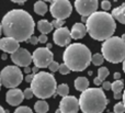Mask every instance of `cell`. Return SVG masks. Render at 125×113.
<instances>
[{
	"mask_svg": "<svg viewBox=\"0 0 125 113\" xmlns=\"http://www.w3.org/2000/svg\"><path fill=\"white\" fill-rule=\"evenodd\" d=\"M34 28L32 15L22 9L8 11L1 21V29L6 37H11L19 43L28 41L34 33Z\"/></svg>",
	"mask_w": 125,
	"mask_h": 113,
	"instance_id": "1",
	"label": "cell"
},
{
	"mask_svg": "<svg viewBox=\"0 0 125 113\" xmlns=\"http://www.w3.org/2000/svg\"><path fill=\"white\" fill-rule=\"evenodd\" d=\"M87 33L93 40L105 41L113 36L116 29V23L112 14L105 11H95L86 20Z\"/></svg>",
	"mask_w": 125,
	"mask_h": 113,
	"instance_id": "2",
	"label": "cell"
},
{
	"mask_svg": "<svg viewBox=\"0 0 125 113\" xmlns=\"http://www.w3.org/2000/svg\"><path fill=\"white\" fill-rule=\"evenodd\" d=\"M91 52L84 44H69L62 54L64 64L73 72H82L91 63Z\"/></svg>",
	"mask_w": 125,
	"mask_h": 113,
	"instance_id": "3",
	"label": "cell"
},
{
	"mask_svg": "<svg viewBox=\"0 0 125 113\" xmlns=\"http://www.w3.org/2000/svg\"><path fill=\"white\" fill-rule=\"evenodd\" d=\"M78 101L82 113H102L109 102L103 89L100 88H88L81 92Z\"/></svg>",
	"mask_w": 125,
	"mask_h": 113,
	"instance_id": "4",
	"label": "cell"
},
{
	"mask_svg": "<svg viewBox=\"0 0 125 113\" xmlns=\"http://www.w3.org/2000/svg\"><path fill=\"white\" fill-rule=\"evenodd\" d=\"M31 89L33 94L39 99H47L56 96L57 82L53 74L46 72H39L34 75L31 81Z\"/></svg>",
	"mask_w": 125,
	"mask_h": 113,
	"instance_id": "5",
	"label": "cell"
},
{
	"mask_svg": "<svg viewBox=\"0 0 125 113\" xmlns=\"http://www.w3.org/2000/svg\"><path fill=\"white\" fill-rule=\"evenodd\" d=\"M104 59L112 64H119L125 59V42L121 37L112 36L105 40L101 46Z\"/></svg>",
	"mask_w": 125,
	"mask_h": 113,
	"instance_id": "6",
	"label": "cell"
},
{
	"mask_svg": "<svg viewBox=\"0 0 125 113\" xmlns=\"http://www.w3.org/2000/svg\"><path fill=\"white\" fill-rule=\"evenodd\" d=\"M0 80L2 86L9 89H13L22 82L23 74L18 66H6L0 72Z\"/></svg>",
	"mask_w": 125,
	"mask_h": 113,
	"instance_id": "7",
	"label": "cell"
},
{
	"mask_svg": "<svg viewBox=\"0 0 125 113\" xmlns=\"http://www.w3.org/2000/svg\"><path fill=\"white\" fill-rule=\"evenodd\" d=\"M51 14L56 20H64L70 17L73 6L69 0H53L50 7Z\"/></svg>",
	"mask_w": 125,
	"mask_h": 113,
	"instance_id": "8",
	"label": "cell"
},
{
	"mask_svg": "<svg viewBox=\"0 0 125 113\" xmlns=\"http://www.w3.org/2000/svg\"><path fill=\"white\" fill-rule=\"evenodd\" d=\"M54 54L46 47H39L33 52L32 62L37 68H46L54 61Z\"/></svg>",
	"mask_w": 125,
	"mask_h": 113,
	"instance_id": "9",
	"label": "cell"
},
{
	"mask_svg": "<svg viewBox=\"0 0 125 113\" xmlns=\"http://www.w3.org/2000/svg\"><path fill=\"white\" fill-rule=\"evenodd\" d=\"M98 6V0H75L76 11L83 18H88L89 15L94 13Z\"/></svg>",
	"mask_w": 125,
	"mask_h": 113,
	"instance_id": "10",
	"label": "cell"
},
{
	"mask_svg": "<svg viewBox=\"0 0 125 113\" xmlns=\"http://www.w3.org/2000/svg\"><path fill=\"white\" fill-rule=\"evenodd\" d=\"M11 61L18 67H29L32 63V54L25 48L19 47L14 53L11 54Z\"/></svg>",
	"mask_w": 125,
	"mask_h": 113,
	"instance_id": "11",
	"label": "cell"
},
{
	"mask_svg": "<svg viewBox=\"0 0 125 113\" xmlns=\"http://www.w3.org/2000/svg\"><path fill=\"white\" fill-rule=\"evenodd\" d=\"M59 110L62 113H78L79 101L75 96L64 97L59 102Z\"/></svg>",
	"mask_w": 125,
	"mask_h": 113,
	"instance_id": "12",
	"label": "cell"
},
{
	"mask_svg": "<svg viewBox=\"0 0 125 113\" xmlns=\"http://www.w3.org/2000/svg\"><path fill=\"white\" fill-rule=\"evenodd\" d=\"M53 40H54V43L58 46H68L71 41V34L69 29L66 26L56 29L55 32L53 33Z\"/></svg>",
	"mask_w": 125,
	"mask_h": 113,
	"instance_id": "13",
	"label": "cell"
},
{
	"mask_svg": "<svg viewBox=\"0 0 125 113\" xmlns=\"http://www.w3.org/2000/svg\"><path fill=\"white\" fill-rule=\"evenodd\" d=\"M24 100L23 91L18 88H13V89L8 90L6 93V101L12 107H17V105L21 104V102Z\"/></svg>",
	"mask_w": 125,
	"mask_h": 113,
	"instance_id": "14",
	"label": "cell"
},
{
	"mask_svg": "<svg viewBox=\"0 0 125 113\" xmlns=\"http://www.w3.org/2000/svg\"><path fill=\"white\" fill-rule=\"evenodd\" d=\"M19 47H20L19 42L11 39V37H2V39H0V50L3 51L4 53L12 54Z\"/></svg>",
	"mask_w": 125,
	"mask_h": 113,
	"instance_id": "15",
	"label": "cell"
},
{
	"mask_svg": "<svg viewBox=\"0 0 125 113\" xmlns=\"http://www.w3.org/2000/svg\"><path fill=\"white\" fill-rule=\"evenodd\" d=\"M70 34H71V39H75V40H79L84 37V35L87 34L86 25L83 23H80V22L75 23L73 25V28H71Z\"/></svg>",
	"mask_w": 125,
	"mask_h": 113,
	"instance_id": "16",
	"label": "cell"
},
{
	"mask_svg": "<svg viewBox=\"0 0 125 113\" xmlns=\"http://www.w3.org/2000/svg\"><path fill=\"white\" fill-rule=\"evenodd\" d=\"M112 17L114 20H117L120 23L125 25V3L121 4L117 8H114L112 11Z\"/></svg>",
	"mask_w": 125,
	"mask_h": 113,
	"instance_id": "17",
	"label": "cell"
},
{
	"mask_svg": "<svg viewBox=\"0 0 125 113\" xmlns=\"http://www.w3.org/2000/svg\"><path fill=\"white\" fill-rule=\"evenodd\" d=\"M37 29H39V31L42 34L47 35L48 33L52 32V30L54 28H53L52 23L48 22L47 20H40V21L37 22Z\"/></svg>",
	"mask_w": 125,
	"mask_h": 113,
	"instance_id": "18",
	"label": "cell"
},
{
	"mask_svg": "<svg viewBox=\"0 0 125 113\" xmlns=\"http://www.w3.org/2000/svg\"><path fill=\"white\" fill-rule=\"evenodd\" d=\"M75 88L80 92L84 91L89 88V80L86 77H77L75 80Z\"/></svg>",
	"mask_w": 125,
	"mask_h": 113,
	"instance_id": "19",
	"label": "cell"
},
{
	"mask_svg": "<svg viewBox=\"0 0 125 113\" xmlns=\"http://www.w3.org/2000/svg\"><path fill=\"white\" fill-rule=\"evenodd\" d=\"M48 8H47V4L45 3L44 1L40 0V1H36L34 3V12L39 15H44L46 12H47Z\"/></svg>",
	"mask_w": 125,
	"mask_h": 113,
	"instance_id": "20",
	"label": "cell"
},
{
	"mask_svg": "<svg viewBox=\"0 0 125 113\" xmlns=\"http://www.w3.org/2000/svg\"><path fill=\"white\" fill-rule=\"evenodd\" d=\"M34 110L36 111V113H47V111L50 110V105L45 100H39L35 102Z\"/></svg>",
	"mask_w": 125,
	"mask_h": 113,
	"instance_id": "21",
	"label": "cell"
},
{
	"mask_svg": "<svg viewBox=\"0 0 125 113\" xmlns=\"http://www.w3.org/2000/svg\"><path fill=\"white\" fill-rule=\"evenodd\" d=\"M124 89V82L119 79V80H115L112 82V86H111V90H112L114 93H121L122 90Z\"/></svg>",
	"mask_w": 125,
	"mask_h": 113,
	"instance_id": "22",
	"label": "cell"
},
{
	"mask_svg": "<svg viewBox=\"0 0 125 113\" xmlns=\"http://www.w3.org/2000/svg\"><path fill=\"white\" fill-rule=\"evenodd\" d=\"M56 93L58 94V96L61 97H67L69 93V87L68 85H66V83H62V85L57 86V89H56Z\"/></svg>",
	"mask_w": 125,
	"mask_h": 113,
	"instance_id": "23",
	"label": "cell"
},
{
	"mask_svg": "<svg viewBox=\"0 0 125 113\" xmlns=\"http://www.w3.org/2000/svg\"><path fill=\"white\" fill-rule=\"evenodd\" d=\"M91 62H92V64L95 66H101L104 62V57L102 56V54H100V53H95V54H93L92 57H91Z\"/></svg>",
	"mask_w": 125,
	"mask_h": 113,
	"instance_id": "24",
	"label": "cell"
},
{
	"mask_svg": "<svg viewBox=\"0 0 125 113\" xmlns=\"http://www.w3.org/2000/svg\"><path fill=\"white\" fill-rule=\"evenodd\" d=\"M109 74H110V72H109V69L106 67H100L99 70H98V78L100 79V80L103 82L104 80H105V78L109 76Z\"/></svg>",
	"mask_w": 125,
	"mask_h": 113,
	"instance_id": "25",
	"label": "cell"
},
{
	"mask_svg": "<svg viewBox=\"0 0 125 113\" xmlns=\"http://www.w3.org/2000/svg\"><path fill=\"white\" fill-rule=\"evenodd\" d=\"M13 113H33L32 109L29 108L28 105H22V107H19L15 109V111Z\"/></svg>",
	"mask_w": 125,
	"mask_h": 113,
	"instance_id": "26",
	"label": "cell"
},
{
	"mask_svg": "<svg viewBox=\"0 0 125 113\" xmlns=\"http://www.w3.org/2000/svg\"><path fill=\"white\" fill-rule=\"evenodd\" d=\"M114 113H124L125 112V107L123 104V102H119L114 105Z\"/></svg>",
	"mask_w": 125,
	"mask_h": 113,
	"instance_id": "27",
	"label": "cell"
},
{
	"mask_svg": "<svg viewBox=\"0 0 125 113\" xmlns=\"http://www.w3.org/2000/svg\"><path fill=\"white\" fill-rule=\"evenodd\" d=\"M58 72H61L62 75H67V74H69L71 70L69 69V68L67 67L65 64H61V65H59V68H58Z\"/></svg>",
	"mask_w": 125,
	"mask_h": 113,
	"instance_id": "28",
	"label": "cell"
},
{
	"mask_svg": "<svg viewBox=\"0 0 125 113\" xmlns=\"http://www.w3.org/2000/svg\"><path fill=\"white\" fill-rule=\"evenodd\" d=\"M52 25H53V28H55V29H59V28H62V25H64V23H65V21L64 20H53L52 22Z\"/></svg>",
	"mask_w": 125,
	"mask_h": 113,
	"instance_id": "29",
	"label": "cell"
},
{
	"mask_svg": "<svg viewBox=\"0 0 125 113\" xmlns=\"http://www.w3.org/2000/svg\"><path fill=\"white\" fill-rule=\"evenodd\" d=\"M58 68H59V64L55 61H53L52 63L50 64V66H48V69H50L52 72H56L57 70H58Z\"/></svg>",
	"mask_w": 125,
	"mask_h": 113,
	"instance_id": "30",
	"label": "cell"
},
{
	"mask_svg": "<svg viewBox=\"0 0 125 113\" xmlns=\"http://www.w3.org/2000/svg\"><path fill=\"white\" fill-rule=\"evenodd\" d=\"M23 96H24V99H31L34 94H33V91L31 88H25V90L23 91Z\"/></svg>",
	"mask_w": 125,
	"mask_h": 113,
	"instance_id": "31",
	"label": "cell"
},
{
	"mask_svg": "<svg viewBox=\"0 0 125 113\" xmlns=\"http://www.w3.org/2000/svg\"><path fill=\"white\" fill-rule=\"evenodd\" d=\"M101 8L102 10L104 11H108L111 9V2L109 1V0H103V1L101 2Z\"/></svg>",
	"mask_w": 125,
	"mask_h": 113,
	"instance_id": "32",
	"label": "cell"
},
{
	"mask_svg": "<svg viewBox=\"0 0 125 113\" xmlns=\"http://www.w3.org/2000/svg\"><path fill=\"white\" fill-rule=\"evenodd\" d=\"M26 42L31 43L32 45H36V44L39 43V37H37V36H34V35H32V36H31L30 39H29Z\"/></svg>",
	"mask_w": 125,
	"mask_h": 113,
	"instance_id": "33",
	"label": "cell"
},
{
	"mask_svg": "<svg viewBox=\"0 0 125 113\" xmlns=\"http://www.w3.org/2000/svg\"><path fill=\"white\" fill-rule=\"evenodd\" d=\"M111 86H112V83L110 82V81H103L102 82V89L103 90H111Z\"/></svg>",
	"mask_w": 125,
	"mask_h": 113,
	"instance_id": "34",
	"label": "cell"
},
{
	"mask_svg": "<svg viewBox=\"0 0 125 113\" xmlns=\"http://www.w3.org/2000/svg\"><path fill=\"white\" fill-rule=\"evenodd\" d=\"M37 37H39V42L40 43H42V44H44V43L47 42V35H45V34H41L40 36H37Z\"/></svg>",
	"mask_w": 125,
	"mask_h": 113,
	"instance_id": "35",
	"label": "cell"
},
{
	"mask_svg": "<svg viewBox=\"0 0 125 113\" xmlns=\"http://www.w3.org/2000/svg\"><path fill=\"white\" fill-rule=\"evenodd\" d=\"M33 77H34V74H29V75H26V76H25V81H26V82H30V83H31V81L33 80Z\"/></svg>",
	"mask_w": 125,
	"mask_h": 113,
	"instance_id": "36",
	"label": "cell"
},
{
	"mask_svg": "<svg viewBox=\"0 0 125 113\" xmlns=\"http://www.w3.org/2000/svg\"><path fill=\"white\" fill-rule=\"evenodd\" d=\"M10 1L14 2V3H18V4H23L25 1H28V0H10Z\"/></svg>",
	"mask_w": 125,
	"mask_h": 113,
	"instance_id": "37",
	"label": "cell"
},
{
	"mask_svg": "<svg viewBox=\"0 0 125 113\" xmlns=\"http://www.w3.org/2000/svg\"><path fill=\"white\" fill-rule=\"evenodd\" d=\"M93 82H94V85H95V86H100V85H101V83H102V81L100 80V79L97 77V78H94V80H93Z\"/></svg>",
	"mask_w": 125,
	"mask_h": 113,
	"instance_id": "38",
	"label": "cell"
},
{
	"mask_svg": "<svg viewBox=\"0 0 125 113\" xmlns=\"http://www.w3.org/2000/svg\"><path fill=\"white\" fill-rule=\"evenodd\" d=\"M113 77H114L115 80H119V79H121V74H120V72H115L114 76H113Z\"/></svg>",
	"mask_w": 125,
	"mask_h": 113,
	"instance_id": "39",
	"label": "cell"
},
{
	"mask_svg": "<svg viewBox=\"0 0 125 113\" xmlns=\"http://www.w3.org/2000/svg\"><path fill=\"white\" fill-rule=\"evenodd\" d=\"M122 96H123L122 93H114V99H116V100H119V99H122Z\"/></svg>",
	"mask_w": 125,
	"mask_h": 113,
	"instance_id": "40",
	"label": "cell"
},
{
	"mask_svg": "<svg viewBox=\"0 0 125 113\" xmlns=\"http://www.w3.org/2000/svg\"><path fill=\"white\" fill-rule=\"evenodd\" d=\"M31 72H32V69H31L30 67H25V68H24V72H25V74H28V75H29Z\"/></svg>",
	"mask_w": 125,
	"mask_h": 113,
	"instance_id": "41",
	"label": "cell"
},
{
	"mask_svg": "<svg viewBox=\"0 0 125 113\" xmlns=\"http://www.w3.org/2000/svg\"><path fill=\"white\" fill-rule=\"evenodd\" d=\"M32 72H33V74H34V75H35V74H37V72H39V68H37L36 66H35V67H33V68H32Z\"/></svg>",
	"mask_w": 125,
	"mask_h": 113,
	"instance_id": "42",
	"label": "cell"
},
{
	"mask_svg": "<svg viewBox=\"0 0 125 113\" xmlns=\"http://www.w3.org/2000/svg\"><path fill=\"white\" fill-rule=\"evenodd\" d=\"M7 57H8V56H7V53H3V54H1V58L3 59V61H6Z\"/></svg>",
	"mask_w": 125,
	"mask_h": 113,
	"instance_id": "43",
	"label": "cell"
},
{
	"mask_svg": "<svg viewBox=\"0 0 125 113\" xmlns=\"http://www.w3.org/2000/svg\"><path fill=\"white\" fill-rule=\"evenodd\" d=\"M122 100H123V104H124V107H125V90H124V92H123V96H122Z\"/></svg>",
	"mask_w": 125,
	"mask_h": 113,
	"instance_id": "44",
	"label": "cell"
},
{
	"mask_svg": "<svg viewBox=\"0 0 125 113\" xmlns=\"http://www.w3.org/2000/svg\"><path fill=\"white\" fill-rule=\"evenodd\" d=\"M0 113H8V112H7V111H6V110H4V109H3V108H2V107H1V105H0Z\"/></svg>",
	"mask_w": 125,
	"mask_h": 113,
	"instance_id": "45",
	"label": "cell"
},
{
	"mask_svg": "<svg viewBox=\"0 0 125 113\" xmlns=\"http://www.w3.org/2000/svg\"><path fill=\"white\" fill-rule=\"evenodd\" d=\"M46 48H47V50H51V48H52V44L48 43V44H47V46H46Z\"/></svg>",
	"mask_w": 125,
	"mask_h": 113,
	"instance_id": "46",
	"label": "cell"
},
{
	"mask_svg": "<svg viewBox=\"0 0 125 113\" xmlns=\"http://www.w3.org/2000/svg\"><path fill=\"white\" fill-rule=\"evenodd\" d=\"M122 63H123V72H125V59H124L123 62H122Z\"/></svg>",
	"mask_w": 125,
	"mask_h": 113,
	"instance_id": "47",
	"label": "cell"
},
{
	"mask_svg": "<svg viewBox=\"0 0 125 113\" xmlns=\"http://www.w3.org/2000/svg\"><path fill=\"white\" fill-rule=\"evenodd\" d=\"M121 39H122V40H123V41L125 42V33H124L123 35H122V37H121Z\"/></svg>",
	"mask_w": 125,
	"mask_h": 113,
	"instance_id": "48",
	"label": "cell"
},
{
	"mask_svg": "<svg viewBox=\"0 0 125 113\" xmlns=\"http://www.w3.org/2000/svg\"><path fill=\"white\" fill-rule=\"evenodd\" d=\"M1 33H2V29H1V23H0V36H1Z\"/></svg>",
	"mask_w": 125,
	"mask_h": 113,
	"instance_id": "49",
	"label": "cell"
},
{
	"mask_svg": "<svg viewBox=\"0 0 125 113\" xmlns=\"http://www.w3.org/2000/svg\"><path fill=\"white\" fill-rule=\"evenodd\" d=\"M55 113H62V111H61V110H56V111H55Z\"/></svg>",
	"mask_w": 125,
	"mask_h": 113,
	"instance_id": "50",
	"label": "cell"
},
{
	"mask_svg": "<svg viewBox=\"0 0 125 113\" xmlns=\"http://www.w3.org/2000/svg\"><path fill=\"white\" fill-rule=\"evenodd\" d=\"M42 1H48V2H52L53 0H42Z\"/></svg>",
	"mask_w": 125,
	"mask_h": 113,
	"instance_id": "51",
	"label": "cell"
},
{
	"mask_svg": "<svg viewBox=\"0 0 125 113\" xmlns=\"http://www.w3.org/2000/svg\"><path fill=\"white\" fill-rule=\"evenodd\" d=\"M0 89H1V80H0Z\"/></svg>",
	"mask_w": 125,
	"mask_h": 113,
	"instance_id": "52",
	"label": "cell"
},
{
	"mask_svg": "<svg viewBox=\"0 0 125 113\" xmlns=\"http://www.w3.org/2000/svg\"><path fill=\"white\" fill-rule=\"evenodd\" d=\"M113 113H114V112H113Z\"/></svg>",
	"mask_w": 125,
	"mask_h": 113,
	"instance_id": "53",
	"label": "cell"
}]
</instances>
